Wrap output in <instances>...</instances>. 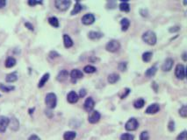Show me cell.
<instances>
[{"instance_id":"6da1fadb","label":"cell","mask_w":187,"mask_h":140,"mask_svg":"<svg viewBox=\"0 0 187 140\" xmlns=\"http://www.w3.org/2000/svg\"><path fill=\"white\" fill-rule=\"evenodd\" d=\"M142 41L149 46H154L157 41V38L153 31H147L142 34Z\"/></svg>"},{"instance_id":"7a4b0ae2","label":"cell","mask_w":187,"mask_h":140,"mask_svg":"<svg viewBox=\"0 0 187 140\" xmlns=\"http://www.w3.org/2000/svg\"><path fill=\"white\" fill-rule=\"evenodd\" d=\"M45 103L48 109H55L57 104L56 95L54 93L47 94L45 97Z\"/></svg>"},{"instance_id":"3957f363","label":"cell","mask_w":187,"mask_h":140,"mask_svg":"<svg viewBox=\"0 0 187 140\" xmlns=\"http://www.w3.org/2000/svg\"><path fill=\"white\" fill-rule=\"evenodd\" d=\"M120 47V44L118 41L116 40H112L108 42L106 46V49L107 50L108 52H117Z\"/></svg>"},{"instance_id":"277c9868","label":"cell","mask_w":187,"mask_h":140,"mask_svg":"<svg viewBox=\"0 0 187 140\" xmlns=\"http://www.w3.org/2000/svg\"><path fill=\"white\" fill-rule=\"evenodd\" d=\"M71 2L69 0H56L55 2V6L59 11H66L68 10Z\"/></svg>"},{"instance_id":"5b68a950","label":"cell","mask_w":187,"mask_h":140,"mask_svg":"<svg viewBox=\"0 0 187 140\" xmlns=\"http://www.w3.org/2000/svg\"><path fill=\"white\" fill-rule=\"evenodd\" d=\"M138 126H139L138 121L136 120L135 117L130 118L127 122H126V124H125V128H126V130H130V131L135 130L136 129L138 128Z\"/></svg>"},{"instance_id":"8992f818","label":"cell","mask_w":187,"mask_h":140,"mask_svg":"<svg viewBox=\"0 0 187 140\" xmlns=\"http://www.w3.org/2000/svg\"><path fill=\"white\" fill-rule=\"evenodd\" d=\"M175 75L177 79L184 80L185 78V68L183 64H177L175 68Z\"/></svg>"},{"instance_id":"52a82bcc","label":"cell","mask_w":187,"mask_h":140,"mask_svg":"<svg viewBox=\"0 0 187 140\" xmlns=\"http://www.w3.org/2000/svg\"><path fill=\"white\" fill-rule=\"evenodd\" d=\"M84 77V74L79 69H73L70 72V81L72 83H76L79 79Z\"/></svg>"},{"instance_id":"ba28073f","label":"cell","mask_w":187,"mask_h":140,"mask_svg":"<svg viewBox=\"0 0 187 140\" xmlns=\"http://www.w3.org/2000/svg\"><path fill=\"white\" fill-rule=\"evenodd\" d=\"M10 119L5 116H0V132H5L9 126Z\"/></svg>"},{"instance_id":"9c48e42d","label":"cell","mask_w":187,"mask_h":140,"mask_svg":"<svg viewBox=\"0 0 187 140\" xmlns=\"http://www.w3.org/2000/svg\"><path fill=\"white\" fill-rule=\"evenodd\" d=\"M100 117H101V115L98 111H93L88 117V121L91 123H97L100 120Z\"/></svg>"},{"instance_id":"30bf717a","label":"cell","mask_w":187,"mask_h":140,"mask_svg":"<svg viewBox=\"0 0 187 140\" xmlns=\"http://www.w3.org/2000/svg\"><path fill=\"white\" fill-rule=\"evenodd\" d=\"M95 21V16L92 14V13H88V14H85L82 18V23L86 25H89L91 24L94 23Z\"/></svg>"},{"instance_id":"8fae6325","label":"cell","mask_w":187,"mask_h":140,"mask_svg":"<svg viewBox=\"0 0 187 140\" xmlns=\"http://www.w3.org/2000/svg\"><path fill=\"white\" fill-rule=\"evenodd\" d=\"M94 105H95V102L92 99V97H88L84 103V108L87 112H91L94 108Z\"/></svg>"},{"instance_id":"7c38bea8","label":"cell","mask_w":187,"mask_h":140,"mask_svg":"<svg viewBox=\"0 0 187 140\" xmlns=\"http://www.w3.org/2000/svg\"><path fill=\"white\" fill-rule=\"evenodd\" d=\"M173 64H174L173 59L167 58L164 60L163 66H162V69H163V71H164V72H169V71L171 70V68H172Z\"/></svg>"},{"instance_id":"4fadbf2b","label":"cell","mask_w":187,"mask_h":140,"mask_svg":"<svg viewBox=\"0 0 187 140\" xmlns=\"http://www.w3.org/2000/svg\"><path fill=\"white\" fill-rule=\"evenodd\" d=\"M159 111H160V106H159L158 103H152L146 109L145 113L148 114V115H152V114L157 113Z\"/></svg>"},{"instance_id":"5bb4252c","label":"cell","mask_w":187,"mask_h":140,"mask_svg":"<svg viewBox=\"0 0 187 140\" xmlns=\"http://www.w3.org/2000/svg\"><path fill=\"white\" fill-rule=\"evenodd\" d=\"M69 77V72L68 70L66 69H63V70H61L60 72H59V74L57 75V81L60 82H65L67 79H68Z\"/></svg>"},{"instance_id":"9a60e30c","label":"cell","mask_w":187,"mask_h":140,"mask_svg":"<svg viewBox=\"0 0 187 140\" xmlns=\"http://www.w3.org/2000/svg\"><path fill=\"white\" fill-rule=\"evenodd\" d=\"M78 99H79V96L75 91H70L67 95V101L69 103H76Z\"/></svg>"},{"instance_id":"2e32d148","label":"cell","mask_w":187,"mask_h":140,"mask_svg":"<svg viewBox=\"0 0 187 140\" xmlns=\"http://www.w3.org/2000/svg\"><path fill=\"white\" fill-rule=\"evenodd\" d=\"M63 44L66 48H69L73 46V41L68 34H63Z\"/></svg>"},{"instance_id":"e0dca14e","label":"cell","mask_w":187,"mask_h":140,"mask_svg":"<svg viewBox=\"0 0 187 140\" xmlns=\"http://www.w3.org/2000/svg\"><path fill=\"white\" fill-rule=\"evenodd\" d=\"M104 34L102 33H99V32H94V31H91L88 33V37L92 40V41H95V40H98L100 38H102Z\"/></svg>"},{"instance_id":"ac0fdd59","label":"cell","mask_w":187,"mask_h":140,"mask_svg":"<svg viewBox=\"0 0 187 140\" xmlns=\"http://www.w3.org/2000/svg\"><path fill=\"white\" fill-rule=\"evenodd\" d=\"M120 25H121V30L123 32H126L127 30L128 29L129 25H130V21L128 18H123L121 20H120Z\"/></svg>"},{"instance_id":"d6986e66","label":"cell","mask_w":187,"mask_h":140,"mask_svg":"<svg viewBox=\"0 0 187 140\" xmlns=\"http://www.w3.org/2000/svg\"><path fill=\"white\" fill-rule=\"evenodd\" d=\"M17 63V60H16V59L13 58V57H8V58L6 59V67L7 68H11L12 67H14L15 65Z\"/></svg>"},{"instance_id":"ffe728a7","label":"cell","mask_w":187,"mask_h":140,"mask_svg":"<svg viewBox=\"0 0 187 140\" xmlns=\"http://www.w3.org/2000/svg\"><path fill=\"white\" fill-rule=\"evenodd\" d=\"M119 80V76L118 74H111L107 77V81L110 84H114Z\"/></svg>"},{"instance_id":"44dd1931","label":"cell","mask_w":187,"mask_h":140,"mask_svg":"<svg viewBox=\"0 0 187 140\" xmlns=\"http://www.w3.org/2000/svg\"><path fill=\"white\" fill-rule=\"evenodd\" d=\"M156 71H157L156 66H152L151 68H148V69L146 70V72H145V76H147L148 78L152 77V76H154L156 75Z\"/></svg>"},{"instance_id":"7402d4cb","label":"cell","mask_w":187,"mask_h":140,"mask_svg":"<svg viewBox=\"0 0 187 140\" xmlns=\"http://www.w3.org/2000/svg\"><path fill=\"white\" fill-rule=\"evenodd\" d=\"M119 10L121 11V12H128L130 11V6H129V4L127 2V1H122L120 4H119Z\"/></svg>"},{"instance_id":"603a6c76","label":"cell","mask_w":187,"mask_h":140,"mask_svg":"<svg viewBox=\"0 0 187 140\" xmlns=\"http://www.w3.org/2000/svg\"><path fill=\"white\" fill-rule=\"evenodd\" d=\"M49 73H46L45 75H43V76L41 77V79L40 80V82L38 83V88H42L44 85H45L47 82L48 81V79H49Z\"/></svg>"},{"instance_id":"cb8c5ba5","label":"cell","mask_w":187,"mask_h":140,"mask_svg":"<svg viewBox=\"0 0 187 140\" xmlns=\"http://www.w3.org/2000/svg\"><path fill=\"white\" fill-rule=\"evenodd\" d=\"M77 137V133L75 131H66L63 135L64 140H74Z\"/></svg>"},{"instance_id":"d4e9b609","label":"cell","mask_w":187,"mask_h":140,"mask_svg":"<svg viewBox=\"0 0 187 140\" xmlns=\"http://www.w3.org/2000/svg\"><path fill=\"white\" fill-rule=\"evenodd\" d=\"M18 80V76H17V73L16 72H14V73H11V74H9V75H7L6 77V81L7 82H16Z\"/></svg>"},{"instance_id":"484cf974","label":"cell","mask_w":187,"mask_h":140,"mask_svg":"<svg viewBox=\"0 0 187 140\" xmlns=\"http://www.w3.org/2000/svg\"><path fill=\"white\" fill-rule=\"evenodd\" d=\"M82 9H83V6H82V5L77 1V2L76 3L75 6H74L73 10L71 11V13H70V14H71V15H76V14H77L78 12H81Z\"/></svg>"},{"instance_id":"4316f807","label":"cell","mask_w":187,"mask_h":140,"mask_svg":"<svg viewBox=\"0 0 187 140\" xmlns=\"http://www.w3.org/2000/svg\"><path fill=\"white\" fill-rule=\"evenodd\" d=\"M144 105H145V101H144V99H142V98H139V99H137L134 103V107L135 109H142Z\"/></svg>"},{"instance_id":"83f0119b","label":"cell","mask_w":187,"mask_h":140,"mask_svg":"<svg viewBox=\"0 0 187 140\" xmlns=\"http://www.w3.org/2000/svg\"><path fill=\"white\" fill-rule=\"evenodd\" d=\"M84 71H85V73H86V74H93V73H95L97 71V68L95 67L91 66V65H87V66H85V68H84Z\"/></svg>"},{"instance_id":"f1b7e54d","label":"cell","mask_w":187,"mask_h":140,"mask_svg":"<svg viewBox=\"0 0 187 140\" xmlns=\"http://www.w3.org/2000/svg\"><path fill=\"white\" fill-rule=\"evenodd\" d=\"M152 56H153V53L151 52H143V54H142V60L145 61V62H148L152 59Z\"/></svg>"},{"instance_id":"f546056e","label":"cell","mask_w":187,"mask_h":140,"mask_svg":"<svg viewBox=\"0 0 187 140\" xmlns=\"http://www.w3.org/2000/svg\"><path fill=\"white\" fill-rule=\"evenodd\" d=\"M48 23L51 25L52 26L54 27H59V21H58V18L56 17H50L48 18Z\"/></svg>"},{"instance_id":"4dcf8cb0","label":"cell","mask_w":187,"mask_h":140,"mask_svg":"<svg viewBox=\"0 0 187 140\" xmlns=\"http://www.w3.org/2000/svg\"><path fill=\"white\" fill-rule=\"evenodd\" d=\"M0 89L4 92H10V91H12L15 89V87L14 86H6L5 84H0Z\"/></svg>"},{"instance_id":"1f68e13d","label":"cell","mask_w":187,"mask_h":140,"mask_svg":"<svg viewBox=\"0 0 187 140\" xmlns=\"http://www.w3.org/2000/svg\"><path fill=\"white\" fill-rule=\"evenodd\" d=\"M135 136L129 133H124L120 136V140H134Z\"/></svg>"},{"instance_id":"d6a6232c","label":"cell","mask_w":187,"mask_h":140,"mask_svg":"<svg viewBox=\"0 0 187 140\" xmlns=\"http://www.w3.org/2000/svg\"><path fill=\"white\" fill-rule=\"evenodd\" d=\"M179 115L182 117H187V107L186 105H183L181 108L179 109Z\"/></svg>"},{"instance_id":"836d02e7","label":"cell","mask_w":187,"mask_h":140,"mask_svg":"<svg viewBox=\"0 0 187 140\" xmlns=\"http://www.w3.org/2000/svg\"><path fill=\"white\" fill-rule=\"evenodd\" d=\"M149 139V135L147 130L142 131L140 135V140H148Z\"/></svg>"},{"instance_id":"e575fe53","label":"cell","mask_w":187,"mask_h":140,"mask_svg":"<svg viewBox=\"0 0 187 140\" xmlns=\"http://www.w3.org/2000/svg\"><path fill=\"white\" fill-rule=\"evenodd\" d=\"M186 139V130H184L180 134L177 136V140H185Z\"/></svg>"},{"instance_id":"d590c367","label":"cell","mask_w":187,"mask_h":140,"mask_svg":"<svg viewBox=\"0 0 187 140\" xmlns=\"http://www.w3.org/2000/svg\"><path fill=\"white\" fill-rule=\"evenodd\" d=\"M168 129L170 131H174L175 130V122L173 120H170L168 124Z\"/></svg>"},{"instance_id":"8d00e7d4","label":"cell","mask_w":187,"mask_h":140,"mask_svg":"<svg viewBox=\"0 0 187 140\" xmlns=\"http://www.w3.org/2000/svg\"><path fill=\"white\" fill-rule=\"evenodd\" d=\"M28 5L30 6H35L36 5H42V1H36V0H29Z\"/></svg>"},{"instance_id":"74e56055","label":"cell","mask_w":187,"mask_h":140,"mask_svg":"<svg viewBox=\"0 0 187 140\" xmlns=\"http://www.w3.org/2000/svg\"><path fill=\"white\" fill-rule=\"evenodd\" d=\"M127 62H120L119 64V69L120 71H126L127 70Z\"/></svg>"},{"instance_id":"f35d334b","label":"cell","mask_w":187,"mask_h":140,"mask_svg":"<svg viewBox=\"0 0 187 140\" xmlns=\"http://www.w3.org/2000/svg\"><path fill=\"white\" fill-rule=\"evenodd\" d=\"M130 91H131V90L129 89V88H126V89H125V93L123 94V95H122L121 96H120V98H121V99H125V98H126V97H127V95H129Z\"/></svg>"},{"instance_id":"ab89813d","label":"cell","mask_w":187,"mask_h":140,"mask_svg":"<svg viewBox=\"0 0 187 140\" xmlns=\"http://www.w3.org/2000/svg\"><path fill=\"white\" fill-rule=\"evenodd\" d=\"M59 56H60L59 53L56 52V51H52V52H50V53H49V57L51 59L56 58V57H59Z\"/></svg>"},{"instance_id":"60d3db41","label":"cell","mask_w":187,"mask_h":140,"mask_svg":"<svg viewBox=\"0 0 187 140\" xmlns=\"http://www.w3.org/2000/svg\"><path fill=\"white\" fill-rule=\"evenodd\" d=\"M85 95H86V90H85V88H83V89H81L79 92V97H82V98H84Z\"/></svg>"},{"instance_id":"b9f144b4","label":"cell","mask_w":187,"mask_h":140,"mask_svg":"<svg viewBox=\"0 0 187 140\" xmlns=\"http://www.w3.org/2000/svg\"><path fill=\"white\" fill-rule=\"evenodd\" d=\"M28 140H40V138L37 135H31V136L29 137Z\"/></svg>"},{"instance_id":"7bdbcfd3","label":"cell","mask_w":187,"mask_h":140,"mask_svg":"<svg viewBox=\"0 0 187 140\" xmlns=\"http://www.w3.org/2000/svg\"><path fill=\"white\" fill-rule=\"evenodd\" d=\"M25 25H26V27H27L29 30H31V31H34V26H33V25H31V24L29 23V22H27V23H25Z\"/></svg>"},{"instance_id":"ee69618b","label":"cell","mask_w":187,"mask_h":140,"mask_svg":"<svg viewBox=\"0 0 187 140\" xmlns=\"http://www.w3.org/2000/svg\"><path fill=\"white\" fill-rule=\"evenodd\" d=\"M179 26H174V27H170V33H174V32H177V31H179Z\"/></svg>"},{"instance_id":"f6af8a7d","label":"cell","mask_w":187,"mask_h":140,"mask_svg":"<svg viewBox=\"0 0 187 140\" xmlns=\"http://www.w3.org/2000/svg\"><path fill=\"white\" fill-rule=\"evenodd\" d=\"M6 5V0H0V9L4 8Z\"/></svg>"},{"instance_id":"bcb514c9","label":"cell","mask_w":187,"mask_h":140,"mask_svg":"<svg viewBox=\"0 0 187 140\" xmlns=\"http://www.w3.org/2000/svg\"><path fill=\"white\" fill-rule=\"evenodd\" d=\"M182 58H183V60H184V61H186V52H184V53H183Z\"/></svg>"},{"instance_id":"7dc6e473","label":"cell","mask_w":187,"mask_h":140,"mask_svg":"<svg viewBox=\"0 0 187 140\" xmlns=\"http://www.w3.org/2000/svg\"><path fill=\"white\" fill-rule=\"evenodd\" d=\"M89 60H90V61H96V60H99L97 58H90Z\"/></svg>"},{"instance_id":"c3c4849f","label":"cell","mask_w":187,"mask_h":140,"mask_svg":"<svg viewBox=\"0 0 187 140\" xmlns=\"http://www.w3.org/2000/svg\"><path fill=\"white\" fill-rule=\"evenodd\" d=\"M0 96H1V95H0Z\"/></svg>"}]
</instances>
